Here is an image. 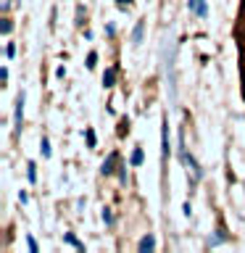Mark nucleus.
Wrapping results in <instances>:
<instances>
[{
    "label": "nucleus",
    "instance_id": "21",
    "mask_svg": "<svg viewBox=\"0 0 245 253\" xmlns=\"http://www.w3.org/2000/svg\"><path fill=\"white\" fill-rule=\"evenodd\" d=\"M100 216H103V221H106L108 227L114 224V213H111V209H103V213H100Z\"/></svg>",
    "mask_w": 245,
    "mask_h": 253
},
{
    "label": "nucleus",
    "instance_id": "14",
    "mask_svg": "<svg viewBox=\"0 0 245 253\" xmlns=\"http://www.w3.org/2000/svg\"><path fill=\"white\" fill-rule=\"evenodd\" d=\"M63 240H66L69 245H74L77 251H84V243H79V240H77V237L71 235V232H66V235H63Z\"/></svg>",
    "mask_w": 245,
    "mask_h": 253
},
{
    "label": "nucleus",
    "instance_id": "9",
    "mask_svg": "<svg viewBox=\"0 0 245 253\" xmlns=\"http://www.w3.org/2000/svg\"><path fill=\"white\" fill-rule=\"evenodd\" d=\"M142 161H145V153H142V148L137 145L129 156V166H142Z\"/></svg>",
    "mask_w": 245,
    "mask_h": 253
},
{
    "label": "nucleus",
    "instance_id": "17",
    "mask_svg": "<svg viewBox=\"0 0 245 253\" xmlns=\"http://www.w3.org/2000/svg\"><path fill=\"white\" fill-rule=\"evenodd\" d=\"M84 66L90 69V71H92L95 66H98V53H95V50H90V53H87V63H84Z\"/></svg>",
    "mask_w": 245,
    "mask_h": 253
},
{
    "label": "nucleus",
    "instance_id": "11",
    "mask_svg": "<svg viewBox=\"0 0 245 253\" xmlns=\"http://www.w3.org/2000/svg\"><path fill=\"white\" fill-rule=\"evenodd\" d=\"M84 140H87V148H95V145H98V137H95V129H92V126H87V129H84Z\"/></svg>",
    "mask_w": 245,
    "mask_h": 253
},
{
    "label": "nucleus",
    "instance_id": "5",
    "mask_svg": "<svg viewBox=\"0 0 245 253\" xmlns=\"http://www.w3.org/2000/svg\"><path fill=\"white\" fill-rule=\"evenodd\" d=\"M116 169H119V153L114 150V153H108L106 161L100 164V174H103V177H111V174H114Z\"/></svg>",
    "mask_w": 245,
    "mask_h": 253
},
{
    "label": "nucleus",
    "instance_id": "4",
    "mask_svg": "<svg viewBox=\"0 0 245 253\" xmlns=\"http://www.w3.org/2000/svg\"><path fill=\"white\" fill-rule=\"evenodd\" d=\"M171 153V140H169V119L161 116V161L166 164Z\"/></svg>",
    "mask_w": 245,
    "mask_h": 253
},
{
    "label": "nucleus",
    "instance_id": "6",
    "mask_svg": "<svg viewBox=\"0 0 245 253\" xmlns=\"http://www.w3.org/2000/svg\"><path fill=\"white\" fill-rule=\"evenodd\" d=\"M187 11L205 19V16H208V3H205V0H187Z\"/></svg>",
    "mask_w": 245,
    "mask_h": 253
},
{
    "label": "nucleus",
    "instance_id": "3",
    "mask_svg": "<svg viewBox=\"0 0 245 253\" xmlns=\"http://www.w3.org/2000/svg\"><path fill=\"white\" fill-rule=\"evenodd\" d=\"M24 100H27V92H19L16 95V106H13V134L19 137L21 129H24Z\"/></svg>",
    "mask_w": 245,
    "mask_h": 253
},
{
    "label": "nucleus",
    "instance_id": "12",
    "mask_svg": "<svg viewBox=\"0 0 245 253\" xmlns=\"http://www.w3.org/2000/svg\"><path fill=\"white\" fill-rule=\"evenodd\" d=\"M227 240H229V237L224 235V227H219V235L216 237H208V245L213 248V245H221V243H227Z\"/></svg>",
    "mask_w": 245,
    "mask_h": 253
},
{
    "label": "nucleus",
    "instance_id": "7",
    "mask_svg": "<svg viewBox=\"0 0 245 253\" xmlns=\"http://www.w3.org/2000/svg\"><path fill=\"white\" fill-rule=\"evenodd\" d=\"M142 37H145V21H137V24H134V29H132V45L134 47H140L142 45Z\"/></svg>",
    "mask_w": 245,
    "mask_h": 253
},
{
    "label": "nucleus",
    "instance_id": "1",
    "mask_svg": "<svg viewBox=\"0 0 245 253\" xmlns=\"http://www.w3.org/2000/svg\"><path fill=\"white\" fill-rule=\"evenodd\" d=\"M179 161L185 164V169H187V182H190V187H195L198 182L203 179V166L195 161L193 153H187V148H185V132H182V129H179Z\"/></svg>",
    "mask_w": 245,
    "mask_h": 253
},
{
    "label": "nucleus",
    "instance_id": "23",
    "mask_svg": "<svg viewBox=\"0 0 245 253\" xmlns=\"http://www.w3.org/2000/svg\"><path fill=\"white\" fill-rule=\"evenodd\" d=\"M5 55H8V58H13V55H16V45H13V42H8V47H5Z\"/></svg>",
    "mask_w": 245,
    "mask_h": 253
},
{
    "label": "nucleus",
    "instance_id": "13",
    "mask_svg": "<svg viewBox=\"0 0 245 253\" xmlns=\"http://www.w3.org/2000/svg\"><path fill=\"white\" fill-rule=\"evenodd\" d=\"M27 179L32 182V185L37 182V164H35V161H29V164H27Z\"/></svg>",
    "mask_w": 245,
    "mask_h": 253
},
{
    "label": "nucleus",
    "instance_id": "26",
    "mask_svg": "<svg viewBox=\"0 0 245 253\" xmlns=\"http://www.w3.org/2000/svg\"><path fill=\"white\" fill-rule=\"evenodd\" d=\"M0 82H3V84L8 82V69H5V66H3V69H0Z\"/></svg>",
    "mask_w": 245,
    "mask_h": 253
},
{
    "label": "nucleus",
    "instance_id": "15",
    "mask_svg": "<svg viewBox=\"0 0 245 253\" xmlns=\"http://www.w3.org/2000/svg\"><path fill=\"white\" fill-rule=\"evenodd\" d=\"M126 132H129V119L122 116V119H119V137H124Z\"/></svg>",
    "mask_w": 245,
    "mask_h": 253
},
{
    "label": "nucleus",
    "instance_id": "24",
    "mask_svg": "<svg viewBox=\"0 0 245 253\" xmlns=\"http://www.w3.org/2000/svg\"><path fill=\"white\" fill-rule=\"evenodd\" d=\"M132 3H134V0H116V5L122 8V11H124V8H129Z\"/></svg>",
    "mask_w": 245,
    "mask_h": 253
},
{
    "label": "nucleus",
    "instance_id": "20",
    "mask_svg": "<svg viewBox=\"0 0 245 253\" xmlns=\"http://www.w3.org/2000/svg\"><path fill=\"white\" fill-rule=\"evenodd\" d=\"M27 248H29V253H37L40 248H37V240L32 235H27Z\"/></svg>",
    "mask_w": 245,
    "mask_h": 253
},
{
    "label": "nucleus",
    "instance_id": "19",
    "mask_svg": "<svg viewBox=\"0 0 245 253\" xmlns=\"http://www.w3.org/2000/svg\"><path fill=\"white\" fill-rule=\"evenodd\" d=\"M0 32H3V35H11V32H13V21H11V19H3V24H0Z\"/></svg>",
    "mask_w": 245,
    "mask_h": 253
},
{
    "label": "nucleus",
    "instance_id": "28",
    "mask_svg": "<svg viewBox=\"0 0 245 253\" xmlns=\"http://www.w3.org/2000/svg\"><path fill=\"white\" fill-rule=\"evenodd\" d=\"M55 77H58V79H63V77H66V69H63V66H58V69H55Z\"/></svg>",
    "mask_w": 245,
    "mask_h": 253
},
{
    "label": "nucleus",
    "instance_id": "18",
    "mask_svg": "<svg viewBox=\"0 0 245 253\" xmlns=\"http://www.w3.org/2000/svg\"><path fill=\"white\" fill-rule=\"evenodd\" d=\"M40 150H42V158H50V140L47 137L40 140Z\"/></svg>",
    "mask_w": 245,
    "mask_h": 253
},
{
    "label": "nucleus",
    "instance_id": "8",
    "mask_svg": "<svg viewBox=\"0 0 245 253\" xmlns=\"http://www.w3.org/2000/svg\"><path fill=\"white\" fill-rule=\"evenodd\" d=\"M137 251H140V253H150V251H156V237H153V235H145V237H140V243H137Z\"/></svg>",
    "mask_w": 245,
    "mask_h": 253
},
{
    "label": "nucleus",
    "instance_id": "27",
    "mask_svg": "<svg viewBox=\"0 0 245 253\" xmlns=\"http://www.w3.org/2000/svg\"><path fill=\"white\" fill-rule=\"evenodd\" d=\"M182 211H185V216H190V213H193V206H190V201L182 206Z\"/></svg>",
    "mask_w": 245,
    "mask_h": 253
},
{
    "label": "nucleus",
    "instance_id": "2",
    "mask_svg": "<svg viewBox=\"0 0 245 253\" xmlns=\"http://www.w3.org/2000/svg\"><path fill=\"white\" fill-rule=\"evenodd\" d=\"M174 55H177V45H174V37H166L163 45V69H166V82H169V95L171 100L177 98V74H174Z\"/></svg>",
    "mask_w": 245,
    "mask_h": 253
},
{
    "label": "nucleus",
    "instance_id": "10",
    "mask_svg": "<svg viewBox=\"0 0 245 253\" xmlns=\"http://www.w3.org/2000/svg\"><path fill=\"white\" fill-rule=\"evenodd\" d=\"M116 84V69L111 66V69H106V74H103V87H114Z\"/></svg>",
    "mask_w": 245,
    "mask_h": 253
},
{
    "label": "nucleus",
    "instance_id": "16",
    "mask_svg": "<svg viewBox=\"0 0 245 253\" xmlns=\"http://www.w3.org/2000/svg\"><path fill=\"white\" fill-rule=\"evenodd\" d=\"M84 5H77V13H74V24H77V27H82V24H84Z\"/></svg>",
    "mask_w": 245,
    "mask_h": 253
},
{
    "label": "nucleus",
    "instance_id": "22",
    "mask_svg": "<svg viewBox=\"0 0 245 253\" xmlns=\"http://www.w3.org/2000/svg\"><path fill=\"white\" fill-rule=\"evenodd\" d=\"M119 182L126 185V166H119Z\"/></svg>",
    "mask_w": 245,
    "mask_h": 253
},
{
    "label": "nucleus",
    "instance_id": "29",
    "mask_svg": "<svg viewBox=\"0 0 245 253\" xmlns=\"http://www.w3.org/2000/svg\"><path fill=\"white\" fill-rule=\"evenodd\" d=\"M11 5H19V0H11Z\"/></svg>",
    "mask_w": 245,
    "mask_h": 253
},
{
    "label": "nucleus",
    "instance_id": "25",
    "mask_svg": "<svg viewBox=\"0 0 245 253\" xmlns=\"http://www.w3.org/2000/svg\"><path fill=\"white\" fill-rule=\"evenodd\" d=\"M106 35H108V37L116 35V27H114V24H106Z\"/></svg>",
    "mask_w": 245,
    "mask_h": 253
}]
</instances>
